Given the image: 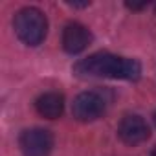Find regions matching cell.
I'll list each match as a JSON object with an SVG mask.
<instances>
[{"mask_svg":"<svg viewBox=\"0 0 156 156\" xmlns=\"http://www.w3.org/2000/svg\"><path fill=\"white\" fill-rule=\"evenodd\" d=\"M35 108H37L39 116H42L46 119H57V118L62 116L64 98L59 92H46V94H42V96L37 98Z\"/></svg>","mask_w":156,"mask_h":156,"instance_id":"7","label":"cell"},{"mask_svg":"<svg viewBox=\"0 0 156 156\" xmlns=\"http://www.w3.org/2000/svg\"><path fill=\"white\" fill-rule=\"evenodd\" d=\"M17 37L28 46H39L48 33L46 15L37 8H22L13 19Z\"/></svg>","mask_w":156,"mask_h":156,"instance_id":"2","label":"cell"},{"mask_svg":"<svg viewBox=\"0 0 156 156\" xmlns=\"http://www.w3.org/2000/svg\"><path fill=\"white\" fill-rule=\"evenodd\" d=\"M107 101L99 92H83L72 103V114L79 121H96L105 114Z\"/></svg>","mask_w":156,"mask_h":156,"instance_id":"3","label":"cell"},{"mask_svg":"<svg viewBox=\"0 0 156 156\" xmlns=\"http://www.w3.org/2000/svg\"><path fill=\"white\" fill-rule=\"evenodd\" d=\"M73 73L79 77H108V79L136 81L140 79L141 66L136 59L99 51L87 59H81L73 66Z\"/></svg>","mask_w":156,"mask_h":156,"instance_id":"1","label":"cell"},{"mask_svg":"<svg viewBox=\"0 0 156 156\" xmlns=\"http://www.w3.org/2000/svg\"><path fill=\"white\" fill-rule=\"evenodd\" d=\"M125 6H127L129 9H132V11H138V9H143V8H147V2H143V4H134V2L130 4V2H127Z\"/></svg>","mask_w":156,"mask_h":156,"instance_id":"8","label":"cell"},{"mask_svg":"<svg viewBox=\"0 0 156 156\" xmlns=\"http://www.w3.org/2000/svg\"><path fill=\"white\" fill-rule=\"evenodd\" d=\"M118 136L121 138V141H125L127 145H140L143 141L149 140L151 136V129L147 125V121L141 116H125L119 121L118 127Z\"/></svg>","mask_w":156,"mask_h":156,"instance_id":"5","label":"cell"},{"mask_svg":"<svg viewBox=\"0 0 156 156\" xmlns=\"http://www.w3.org/2000/svg\"><path fill=\"white\" fill-rule=\"evenodd\" d=\"M19 145L24 156H50L53 149V134L41 127L28 129L20 134Z\"/></svg>","mask_w":156,"mask_h":156,"instance_id":"4","label":"cell"},{"mask_svg":"<svg viewBox=\"0 0 156 156\" xmlns=\"http://www.w3.org/2000/svg\"><path fill=\"white\" fill-rule=\"evenodd\" d=\"M154 9H156V6H154Z\"/></svg>","mask_w":156,"mask_h":156,"instance_id":"11","label":"cell"},{"mask_svg":"<svg viewBox=\"0 0 156 156\" xmlns=\"http://www.w3.org/2000/svg\"><path fill=\"white\" fill-rule=\"evenodd\" d=\"M152 118H154V125H156V112H154V116H152Z\"/></svg>","mask_w":156,"mask_h":156,"instance_id":"10","label":"cell"},{"mask_svg":"<svg viewBox=\"0 0 156 156\" xmlns=\"http://www.w3.org/2000/svg\"><path fill=\"white\" fill-rule=\"evenodd\" d=\"M92 42V33L87 26L79 24V22H70L64 26L62 30V48L72 53L77 55L88 48V44Z\"/></svg>","mask_w":156,"mask_h":156,"instance_id":"6","label":"cell"},{"mask_svg":"<svg viewBox=\"0 0 156 156\" xmlns=\"http://www.w3.org/2000/svg\"><path fill=\"white\" fill-rule=\"evenodd\" d=\"M151 156H156V147L152 149V152H151Z\"/></svg>","mask_w":156,"mask_h":156,"instance_id":"9","label":"cell"}]
</instances>
